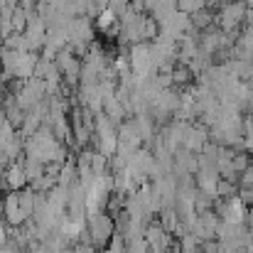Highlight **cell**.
Here are the masks:
<instances>
[{
    "mask_svg": "<svg viewBox=\"0 0 253 253\" xmlns=\"http://www.w3.org/2000/svg\"><path fill=\"white\" fill-rule=\"evenodd\" d=\"M86 236L91 241V246L98 251V249H108V244L118 236V229H116V216H111L108 211H98V214H91L86 219Z\"/></svg>",
    "mask_w": 253,
    "mask_h": 253,
    "instance_id": "obj_1",
    "label": "cell"
},
{
    "mask_svg": "<svg viewBox=\"0 0 253 253\" xmlns=\"http://www.w3.org/2000/svg\"><path fill=\"white\" fill-rule=\"evenodd\" d=\"M246 12H249V5L244 0H229L221 5V10L216 12V22H219V30L226 32V35H239V25L246 20Z\"/></svg>",
    "mask_w": 253,
    "mask_h": 253,
    "instance_id": "obj_2",
    "label": "cell"
},
{
    "mask_svg": "<svg viewBox=\"0 0 253 253\" xmlns=\"http://www.w3.org/2000/svg\"><path fill=\"white\" fill-rule=\"evenodd\" d=\"M128 59H130V72L135 74V79H148V77H153V74L158 72V69H155V62H153L150 42L133 44Z\"/></svg>",
    "mask_w": 253,
    "mask_h": 253,
    "instance_id": "obj_3",
    "label": "cell"
},
{
    "mask_svg": "<svg viewBox=\"0 0 253 253\" xmlns=\"http://www.w3.org/2000/svg\"><path fill=\"white\" fill-rule=\"evenodd\" d=\"M214 211L219 214V219L224 224H234V226H244L249 219V209L246 202L241 197H231V199H216Z\"/></svg>",
    "mask_w": 253,
    "mask_h": 253,
    "instance_id": "obj_4",
    "label": "cell"
},
{
    "mask_svg": "<svg viewBox=\"0 0 253 253\" xmlns=\"http://www.w3.org/2000/svg\"><path fill=\"white\" fill-rule=\"evenodd\" d=\"M54 62H57V67H59L64 82H67L69 86H77V82L82 79V59H79L69 47H64V49L57 54Z\"/></svg>",
    "mask_w": 253,
    "mask_h": 253,
    "instance_id": "obj_5",
    "label": "cell"
},
{
    "mask_svg": "<svg viewBox=\"0 0 253 253\" xmlns=\"http://www.w3.org/2000/svg\"><path fill=\"white\" fill-rule=\"evenodd\" d=\"M143 236H145V241H148V249H150V253H168L169 249H174V246H172V234H169V231L163 226V224H160V221L148 224Z\"/></svg>",
    "mask_w": 253,
    "mask_h": 253,
    "instance_id": "obj_6",
    "label": "cell"
},
{
    "mask_svg": "<svg viewBox=\"0 0 253 253\" xmlns=\"http://www.w3.org/2000/svg\"><path fill=\"white\" fill-rule=\"evenodd\" d=\"M2 214H5V224L10 229H17V226H25L27 224V216L20 207V192H7L5 199H2Z\"/></svg>",
    "mask_w": 253,
    "mask_h": 253,
    "instance_id": "obj_7",
    "label": "cell"
},
{
    "mask_svg": "<svg viewBox=\"0 0 253 253\" xmlns=\"http://www.w3.org/2000/svg\"><path fill=\"white\" fill-rule=\"evenodd\" d=\"M209 143H211L209 130H207L204 126H192V123H189V128H187V133H184V143H182V148L189 150V153H194V155H202L204 148H207Z\"/></svg>",
    "mask_w": 253,
    "mask_h": 253,
    "instance_id": "obj_8",
    "label": "cell"
},
{
    "mask_svg": "<svg viewBox=\"0 0 253 253\" xmlns=\"http://www.w3.org/2000/svg\"><path fill=\"white\" fill-rule=\"evenodd\" d=\"M5 184H7L10 192H22V189L30 184L25 165H22V158H20L17 163H10V165H7V169H5Z\"/></svg>",
    "mask_w": 253,
    "mask_h": 253,
    "instance_id": "obj_9",
    "label": "cell"
},
{
    "mask_svg": "<svg viewBox=\"0 0 253 253\" xmlns=\"http://www.w3.org/2000/svg\"><path fill=\"white\" fill-rule=\"evenodd\" d=\"M216 22V15L211 12V10H199L197 15H192V30H197L199 35L202 32H207V30H211V25Z\"/></svg>",
    "mask_w": 253,
    "mask_h": 253,
    "instance_id": "obj_10",
    "label": "cell"
},
{
    "mask_svg": "<svg viewBox=\"0 0 253 253\" xmlns=\"http://www.w3.org/2000/svg\"><path fill=\"white\" fill-rule=\"evenodd\" d=\"M2 47H5V49H15V52H32L27 35H20V32H12L10 37H5Z\"/></svg>",
    "mask_w": 253,
    "mask_h": 253,
    "instance_id": "obj_11",
    "label": "cell"
},
{
    "mask_svg": "<svg viewBox=\"0 0 253 253\" xmlns=\"http://www.w3.org/2000/svg\"><path fill=\"white\" fill-rule=\"evenodd\" d=\"M192 79H194V74H192V69H189L187 64H174V67H172V84L187 86Z\"/></svg>",
    "mask_w": 253,
    "mask_h": 253,
    "instance_id": "obj_12",
    "label": "cell"
},
{
    "mask_svg": "<svg viewBox=\"0 0 253 253\" xmlns=\"http://www.w3.org/2000/svg\"><path fill=\"white\" fill-rule=\"evenodd\" d=\"M27 20H30L27 10H25L22 5H17L15 12H12V30L20 32V35H25V30H27Z\"/></svg>",
    "mask_w": 253,
    "mask_h": 253,
    "instance_id": "obj_13",
    "label": "cell"
},
{
    "mask_svg": "<svg viewBox=\"0 0 253 253\" xmlns=\"http://www.w3.org/2000/svg\"><path fill=\"white\" fill-rule=\"evenodd\" d=\"M64 253H98L91 244H74V246H67Z\"/></svg>",
    "mask_w": 253,
    "mask_h": 253,
    "instance_id": "obj_14",
    "label": "cell"
},
{
    "mask_svg": "<svg viewBox=\"0 0 253 253\" xmlns=\"http://www.w3.org/2000/svg\"><path fill=\"white\" fill-rule=\"evenodd\" d=\"M5 187H7V184H5V169H0V192H2Z\"/></svg>",
    "mask_w": 253,
    "mask_h": 253,
    "instance_id": "obj_15",
    "label": "cell"
},
{
    "mask_svg": "<svg viewBox=\"0 0 253 253\" xmlns=\"http://www.w3.org/2000/svg\"><path fill=\"white\" fill-rule=\"evenodd\" d=\"M246 226H249V229H251V231H253V209H251V211H249V219H246Z\"/></svg>",
    "mask_w": 253,
    "mask_h": 253,
    "instance_id": "obj_16",
    "label": "cell"
},
{
    "mask_svg": "<svg viewBox=\"0 0 253 253\" xmlns=\"http://www.w3.org/2000/svg\"><path fill=\"white\" fill-rule=\"evenodd\" d=\"M239 253H249V251H239Z\"/></svg>",
    "mask_w": 253,
    "mask_h": 253,
    "instance_id": "obj_17",
    "label": "cell"
}]
</instances>
